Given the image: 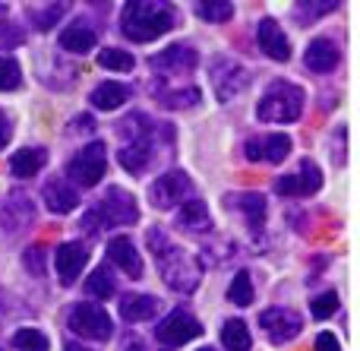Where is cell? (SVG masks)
I'll use <instances>...</instances> for the list:
<instances>
[{"mask_svg": "<svg viewBox=\"0 0 360 351\" xmlns=\"http://www.w3.org/2000/svg\"><path fill=\"white\" fill-rule=\"evenodd\" d=\"M149 247L155 253V263L162 269L165 282L174 291H193L199 285V276H202V266L193 253H186L184 247L171 244L165 231H149Z\"/></svg>", "mask_w": 360, "mask_h": 351, "instance_id": "obj_1", "label": "cell"}, {"mask_svg": "<svg viewBox=\"0 0 360 351\" xmlns=\"http://www.w3.org/2000/svg\"><path fill=\"white\" fill-rule=\"evenodd\" d=\"M120 29L130 42H155L158 35H168L174 29V10L168 4H149V0H136V4L124 6L120 16Z\"/></svg>", "mask_w": 360, "mask_h": 351, "instance_id": "obj_2", "label": "cell"}, {"mask_svg": "<svg viewBox=\"0 0 360 351\" xmlns=\"http://www.w3.org/2000/svg\"><path fill=\"white\" fill-rule=\"evenodd\" d=\"M304 98L307 95L300 86H294L288 79H275V82H269L266 95L259 98L256 114L266 124H294L304 114Z\"/></svg>", "mask_w": 360, "mask_h": 351, "instance_id": "obj_3", "label": "cell"}, {"mask_svg": "<svg viewBox=\"0 0 360 351\" xmlns=\"http://www.w3.org/2000/svg\"><path fill=\"white\" fill-rule=\"evenodd\" d=\"M67 326L73 329L76 336H82V339H95V342L111 339V333H114V323H111V317H108V310L92 301H82V304H76V307H70Z\"/></svg>", "mask_w": 360, "mask_h": 351, "instance_id": "obj_4", "label": "cell"}, {"mask_svg": "<svg viewBox=\"0 0 360 351\" xmlns=\"http://www.w3.org/2000/svg\"><path fill=\"white\" fill-rule=\"evenodd\" d=\"M95 219L108 228H124L139 219V206L133 200V193H127L120 187H108V193L101 196L98 209H95Z\"/></svg>", "mask_w": 360, "mask_h": 351, "instance_id": "obj_5", "label": "cell"}, {"mask_svg": "<svg viewBox=\"0 0 360 351\" xmlns=\"http://www.w3.org/2000/svg\"><path fill=\"white\" fill-rule=\"evenodd\" d=\"M105 168H108V152L101 143H89L70 158L67 165V174L73 177L79 187H95V184L105 177Z\"/></svg>", "mask_w": 360, "mask_h": 351, "instance_id": "obj_6", "label": "cell"}, {"mask_svg": "<svg viewBox=\"0 0 360 351\" xmlns=\"http://www.w3.org/2000/svg\"><path fill=\"white\" fill-rule=\"evenodd\" d=\"M212 89H215L218 101H231L234 95H240L250 86V73L243 63H237L234 57H215L212 60Z\"/></svg>", "mask_w": 360, "mask_h": 351, "instance_id": "obj_7", "label": "cell"}, {"mask_svg": "<svg viewBox=\"0 0 360 351\" xmlns=\"http://www.w3.org/2000/svg\"><path fill=\"white\" fill-rule=\"evenodd\" d=\"M190 193H193V181L184 174V171H168V174H162L149 187L152 206L155 209H174L177 203H186Z\"/></svg>", "mask_w": 360, "mask_h": 351, "instance_id": "obj_8", "label": "cell"}, {"mask_svg": "<svg viewBox=\"0 0 360 351\" xmlns=\"http://www.w3.org/2000/svg\"><path fill=\"white\" fill-rule=\"evenodd\" d=\"M259 326L266 329V336L275 342V345H285V342H291L300 336L304 320H300V314H294L291 307H272L259 317Z\"/></svg>", "mask_w": 360, "mask_h": 351, "instance_id": "obj_9", "label": "cell"}, {"mask_svg": "<svg viewBox=\"0 0 360 351\" xmlns=\"http://www.w3.org/2000/svg\"><path fill=\"white\" fill-rule=\"evenodd\" d=\"M155 336H158V342H165V345H184V342L202 336V326H199V320L193 314L174 310V314H168L155 326Z\"/></svg>", "mask_w": 360, "mask_h": 351, "instance_id": "obj_10", "label": "cell"}, {"mask_svg": "<svg viewBox=\"0 0 360 351\" xmlns=\"http://www.w3.org/2000/svg\"><path fill=\"white\" fill-rule=\"evenodd\" d=\"M319 187H323V171H319L310 158H304L294 174H285L275 181V190H278L281 196H310V193H316Z\"/></svg>", "mask_w": 360, "mask_h": 351, "instance_id": "obj_11", "label": "cell"}, {"mask_svg": "<svg viewBox=\"0 0 360 351\" xmlns=\"http://www.w3.org/2000/svg\"><path fill=\"white\" fill-rule=\"evenodd\" d=\"M89 263V250L82 244H60L54 250V266H57V276H60L63 285H73L76 279L82 276V266Z\"/></svg>", "mask_w": 360, "mask_h": 351, "instance_id": "obj_12", "label": "cell"}, {"mask_svg": "<svg viewBox=\"0 0 360 351\" xmlns=\"http://www.w3.org/2000/svg\"><path fill=\"white\" fill-rule=\"evenodd\" d=\"M256 42H259V48L266 51L272 60H288V57H291V44H288L285 29H281L272 16L259 19V25H256Z\"/></svg>", "mask_w": 360, "mask_h": 351, "instance_id": "obj_13", "label": "cell"}, {"mask_svg": "<svg viewBox=\"0 0 360 351\" xmlns=\"http://www.w3.org/2000/svg\"><path fill=\"white\" fill-rule=\"evenodd\" d=\"M196 51L190 44H174V48H165L162 54H152L149 57V67L152 70H162L165 76L171 73H184V70H193L196 67Z\"/></svg>", "mask_w": 360, "mask_h": 351, "instance_id": "obj_14", "label": "cell"}, {"mask_svg": "<svg viewBox=\"0 0 360 351\" xmlns=\"http://www.w3.org/2000/svg\"><path fill=\"white\" fill-rule=\"evenodd\" d=\"M338 60H342V51L332 38H313L304 54L307 70H313V73H332L338 67Z\"/></svg>", "mask_w": 360, "mask_h": 351, "instance_id": "obj_15", "label": "cell"}, {"mask_svg": "<svg viewBox=\"0 0 360 351\" xmlns=\"http://www.w3.org/2000/svg\"><path fill=\"white\" fill-rule=\"evenodd\" d=\"M41 196H44V206H48L54 215H67V212H73V209L79 206V193H76L63 177H54V181L44 184Z\"/></svg>", "mask_w": 360, "mask_h": 351, "instance_id": "obj_16", "label": "cell"}, {"mask_svg": "<svg viewBox=\"0 0 360 351\" xmlns=\"http://www.w3.org/2000/svg\"><path fill=\"white\" fill-rule=\"evenodd\" d=\"M32 219H35V206H32V200L25 193H10L4 203V209H0V222H4V228H10V231H19V228L32 225Z\"/></svg>", "mask_w": 360, "mask_h": 351, "instance_id": "obj_17", "label": "cell"}, {"mask_svg": "<svg viewBox=\"0 0 360 351\" xmlns=\"http://www.w3.org/2000/svg\"><path fill=\"white\" fill-rule=\"evenodd\" d=\"M108 260H111L114 266H120L130 279L143 276V260H139V253H136V247H133L130 238H111L108 241Z\"/></svg>", "mask_w": 360, "mask_h": 351, "instance_id": "obj_18", "label": "cell"}, {"mask_svg": "<svg viewBox=\"0 0 360 351\" xmlns=\"http://www.w3.org/2000/svg\"><path fill=\"white\" fill-rule=\"evenodd\" d=\"M133 95V89L127 86V82H114V79H108V82H98V86L92 89V105L98 108V111H117L120 105H124L127 98Z\"/></svg>", "mask_w": 360, "mask_h": 351, "instance_id": "obj_19", "label": "cell"}, {"mask_svg": "<svg viewBox=\"0 0 360 351\" xmlns=\"http://www.w3.org/2000/svg\"><path fill=\"white\" fill-rule=\"evenodd\" d=\"M177 225L186 228L193 234H202L212 228V215H209V206L202 200H186L180 206V215H177Z\"/></svg>", "mask_w": 360, "mask_h": 351, "instance_id": "obj_20", "label": "cell"}, {"mask_svg": "<svg viewBox=\"0 0 360 351\" xmlns=\"http://www.w3.org/2000/svg\"><path fill=\"white\" fill-rule=\"evenodd\" d=\"M158 310V301L152 295H124L120 298V317L127 323H143L152 320Z\"/></svg>", "mask_w": 360, "mask_h": 351, "instance_id": "obj_21", "label": "cell"}, {"mask_svg": "<svg viewBox=\"0 0 360 351\" xmlns=\"http://www.w3.org/2000/svg\"><path fill=\"white\" fill-rule=\"evenodd\" d=\"M117 162L124 165L130 174L146 171V165L152 162V139H133V143H124V149L117 152Z\"/></svg>", "mask_w": 360, "mask_h": 351, "instance_id": "obj_22", "label": "cell"}, {"mask_svg": "<svg viewBox=\"0 0 360 351\" xmlns=\"http://www.w3.org/2000/svg\"><path fill=\"white\" fill-rule=\"evenodd\" d=\"M48 165V152L41 149V146H29V149H19L16 155L10 158V171L16 177H32L38 174V171Z\"/></svg>", "mask_w": 360, "mask_h": 351, "instance_id": "obj_23", "label": "cell"}, {"mask_svg": "<svg viewBox=\"0 0 360 351\" xmlns=\"http://www.w3.org/2000/svg\"><path fill=\"white\" fill-rule=\"evenodd\" d=\"M95 42H98V35H95V29H89V25H67V29L60 32V48L70 51V54H89V51L95 48Z\"/></svg>", "mask_w": 360, "mask_h": 351, "instance_id": "obj_24", "label": "cell"}, {"mask_svg": "<svg viewBox=\"0 0 360 351\" xmlns=\"http://www.w3.org/2000/svg\"><path fill=\"white\" fill-rule=\"evenodd\" d=\"M228 203L247 215L250 228H262V222H266V200H262V193H237V196H228Z\"/></svg>", "mask_w": 360, "mask_h": 351, "instance_id": "obj_25", "label": "cell"}, {"mask_svg": "<svg viewBox=\"0 0 360 351\" xmlns=\"http://www.w3.org/2000/svg\"><path fill=\"white\" fill-rule=\"evenodd\" d=\"M288 152H291V136L288 133H269V136L259 139V158L262 162H285Z\"/></svg>", "mask_w": 360, "mask_h": 351, "instance_id": "obj_26", "label": "cell"}, {"mask_svg": "<svg viewBox=\"0 0 360 351\" xmlns=\"http://www.w3.org/2000/svg\"><path fill=\"white\" fill-rule=\"evenodd\" d=\"M221 345L228 351H250L253 339H250V329L243 320H228L221 326Z\"/></svg>", "mask_w": 360, "mask_h": 351, "instance_id": "obj_27", "label": "cell"}, {"mask_svg": "<svg viewBox=\"0 0 360 351\" xmlns=\"http://www.w3.org/2000/svg\"><path fill=\"white\" fill-rule=\"evenodd\" d=\"M86 291H89L92 298H98V301H108V298L117 295V282H114L111 269H108V266H98V269H95L92 276H89Z\"/></svg>", "mask_w": 360, "mask_h": 351, "instance_id": "obj_28", "label": "cell"}, {"mask_svg": "<svg viewBox=\"0 0 360 351\" xmlns=\"http://www.w3.org/2000/svg\"><path fill=\"white\" fill-rule=\"evenodd\" d=\"M228 301L237 304V307H250L253 304V279H250V272H237L234 282L228 285Z\"/></svg>", "mask_w": 360, "mask_h": 351, "instance_id": "obj_29", "label": "cell"}, {"mask_svg": "<svg viewBox=\"0 0 360 351\" xmlns=\"http://www.w3.org/2000/svg\"><path fill=\"white\" fill-rule=\"evenodd\" d=\"M193 10H196V16L205 19V23H228V19L234 16V4H228V0H209V4H196Z\"/></svg>", "mask_w": 360, "mask_h": 351, "instance_id": "obj_30", "label": "cell"}, {"mask_svg": "<svg viewBox=\"0 0 360 351\" xmlns=\"http://www.w3.org/2000/svg\"><path fill=\"white\" fill-rule=\"evenodd\" d=\"M70 6L67 4H48V6H29V16H32V23H35V29H41V32H48L51 25L57 23V19L67 13Z\"/></svg>", "mask_w": 360, "mask_h": 351, "instance_id": "obj_31", "label": "cell"}, {"mask_svg": "<svg viewBox=\"0 0 360 351\" xmlns=\"http://www.w3.org/2000/svg\"><path fill=\"white\" fill-rule=\"evenodd\" d=\"M98 63L105 70H117V73H127V70H133V54L130 51H124V48H105L98 54Z\"/></svg>", "mask_w": 360, "mask_h": 351, "instance_id": "obj_32", "label": "cell"}, {"mask_svg": "<svg viewBox=\"0 0 360 351\" xmlns=\"http://www.w3.org/2000/svg\"><path fill=\"white\" fill-rule=\"evenodd\" d=\"M13 345H16V351H48V336L38 333V329H19L13 336Z\"/></svg>", "mask_w": 360, "mask_h": 351, "instance_id": "obj_33", "label": "cell"}, {"mask_svg": "<svg viewBox=\"0 0 360 351\" xmlns=\"http://www.w3.org/2000/svg\"><path fill=\"white\" fill-rule=\"evenodd\" d=\"M19 82H22V70H19V63L13 60V57L0 54V92L19 89Z\"/></svg>", "mask_w": 360, "mask_h": 351, "instance_id": "obj_34", "label": "cell"}, {"mask_svg": "<svg viewBox=\"0 0 360 351\" xmlns=\"http://www.w3.org/2000/svg\"><path fill=\"white\" fill-rule=\"evenodd\" d=\"M158 98H162V105L165 108H174V111H180V108H193V105H199V89L196 86H190L186 92H158Z\"/></svg>", "mask_w": 360, "mask_h": 351, "instance_id": "obj_35", "label": "cell"}, {"mask_svg": "<svg viewBox=\"0 0 360 351\" xmlns=\"http://www.w3.org/2000/svg\"><path fill=\"white\" fill-rule=\"evenodd\" d=\"M300 25H310V19L323 16V13H335V4H297L294 6Z\"/></svg>", "mask_w": 360, "mask_h": 351, "instance_id": "obj_36", "label": "cell"}, {"mask_svg": "<svg viewBox=\"0 0 360 351\" xmlns=\"http://www.w3.org/2000/svg\"><path fill=\"white\" fill-rule=\"evenodd\" d=\"M310 310H313V317H316V320H326V317H332L338 310V295H335V291H326V295H319L316 301L310 304Z\"/></svg>", "mask_w": 360, "mask_h": 351, "instance_id": "obj_37", "label": "cell"}, {"mask_svg": "<svg viewBox=\"0 0 360 351\" xmlns=\"http://www.w3.org/2000/svg\"><path fill=\"white\" fill-rule=\"evenodd\" d=\"M25 266H29L35 276H41V272H44V266H41V247H32V250L25 253Z\"/></svg>", "mask_w": 360, "mask_h": 351, "instance_id": "obj_38", "label": "cell"}, {"mask_svg": "<svg viewBox=\"0 0 360 351\" xmlns=\"http://www.w3.org/2000/svg\"><path fill=\"white\" fill-rule=\"evenodd\" d=\"M316 351H342V345H338V339L332 333H319L316 339Z\"/></svg>", "mask_w": 360, "mask_h": 351, "instance_id": "obj_39", "label": "cell"}, {"mask_svg": "<svg viewBox=\"0 0 360 351\" xmlns=\"http://www.w3.org/2000/svg\"><path fill=\"white\" fill-rule=\"evenodd\" d=\"M10 133H13V127H10V120L0 114V149L6 146V139H10Z\"/></svg>", "mask_w": 360, "mask_h": 351, "instance_id": "obj_40", "label": "cell"}, {"mask_svg": "<svg viewBox=\"0 0 360 351\" xmlns=\"http://www.w3.org/2000/svg\"><path fill=\"white\" fill-rule=\"evenodd\" d=\"M95 120L89 117V114H82V117H76V130H92Z\"/></svg>", "mask_w": 360, "mask_h": 351, "instance_id": "obj_41", "label": "cell"}, {"mask_svg": "<svg viewBox=\"0 0 360 351\" xmlns=\"http://www.w3.org/2000/svg\"><path fill=\"white\" fill-rule=\"evenodd\" d=\"M67 351H92V348H86V345H79V342H67Z\"/></svg>", "mask_w": 360, "mask_h": 351, "instance_id": "obj_42", "label": "cell"}, {"mask_svg": "<svg viewBox=\"0 0 360 351\" xmlns=\"http://www.w3.org/2000/svg\"><path fill=\"white\" fill-rule=\"evenodd\" d=\"M202 351H212V348H202Z\"/></svg>", "mask_w": 360, "mask_h": 351, "instance_id": "obj_43", "label": "cell"}]
</instances>
